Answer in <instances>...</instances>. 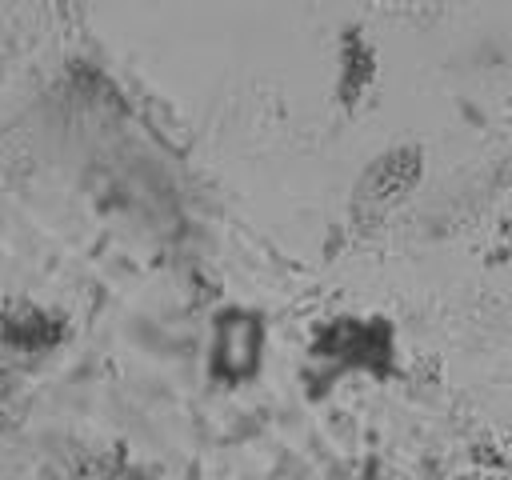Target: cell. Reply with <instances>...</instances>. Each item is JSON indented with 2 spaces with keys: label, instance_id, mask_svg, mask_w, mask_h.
Listing matches in <instances>:
<instances>
[{
  "label": "cell",
  "instance_id": "cell-1",
  "mask_svg": "<svg viewBox=\"0 0 512 480\" xmlns=\"http://www.w3.org/2000/svg\"><path fill=\"white\" fill-rule=\"evenodd\" d=\"M260 360V324L252 316H224L216 332V368L228 380H240Z\"/></svg>",
  "mask_w": 512,
  "mask_h": 480
}]
</instances>
